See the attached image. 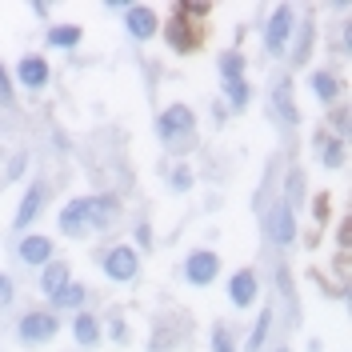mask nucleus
<instances>
[{
    "label": "nucleus",
    "instance_id": "nucleus-17",
    "mask_svg": "<svg viewBox=\"0 0 352 352\" xmlns=\"http://www.w3.org/2000/svg\"><path fill=\"white\" fill-rule=\"evenodd\" d=\"M312 88H316L320 100H336V96H340V80H336L332 72H316V76H312Z\"/></svg>",
    "mask_w": 352,
    "mask_h": 352
},
{
    "label": "nucleus",
    "instance_id": "nucleus-13",
    "mask_svg": "<svg viewBox=\"0 0 352 352\" xmlns=\"http://www.w3.org/2000/svg\"><path fill=\"white\" fill-rule=\"evenodd\" d=\"M21 80L28 88H44L48 85V65H44L41 56H24L21 60Z\"/></svg>",
    "mask_w": 352,
    "mask_h": 352
},
{
    "label": "nucleus",
    "instance_id": "nucleus-11",
    "mask_svg": "<svg viewBox=\"0 0 352 352\" xmlns=\"http://www.w3.org/2000/svg\"><path fill=\"white\" fill-rule=\"evenodd\" d=\"M44 208V184H32L28 192H24V200H21V208H16V228H28L32 220H36V212Z\"/></svg>",
    "mask_w": 352,
    "mask_h": 352
},
{
    "label": "nucleus",
    "instance_id": "nucleus-30",
    "mask_svg": "<svg viewBox=\"0 0 352 352\" xmlns=\"http://www.w3.org/2000/svg\"><path fill=\"white\" fill-rule=\"evenodd\" d=\"M336 132H349V112H344V109L336 112Z\"/></svg>",
    "mask_w": 352,
    "mask_h": 352
},
{
    "label": "nucleus",
    "instance_id": "nucleus-27",
    "mask_svg": "<svg viewBox=\"0 0 352 352\" xmlns=\"http://www.w3.org/2000/svg\"><path fill=\"white\" fill-rule=\"evenodd\" d=\"M12 305V285H8V276L0 272V308H8Z\"/></svg>",
    "mask_w": 352,
    "mask_h": 352
},
{
    "label": "nucleus",
    "instance_id": "nucleus-14",
    "mask_svg": "<svg viewBox=\"0 0 352 352\" xmlns=\"http://www.w3.org/2000/svg\"><path fill=\"white\" fill-rule=\"evenodd\" d=\"M48 256H52V241H48V236H28V241L21 244L24 264H44Z\"/></svg>",
    "mask_w": 352,
    "mask_h": 352
},
{
    "label": "nucleus",
    "instance_id": "nucleus-19",
    "mask_svg": "<svg viewBox=\"0 0 352 352\" xmlns=\"http://www.w3.org/2000/svg\"><path fill=\"white\" fill-rule=\"evenodd\" d=\"M268 329H272V312L264 308L261 320H256V329H252V336H248V352H261V349H264V340H268Z\"/></svg>",
    "mask_w": 352,
    "mask_h": 352
},
{
    "label": "nucleus",
    "instance_id": "nucleus-22",
    "mask_svg": "<svg viewBox=\"0 0 352 352\" xmlns=\"http://www.w3.org/2000/svg\"><path fill=\"white\" fill-rule=\"evenodd\" d=\"M220 72H224V80H241L244 60L236 56V52H228V56H220Z\"/></svg>",
    "mask_w": 352,
    "mask_h": 352
},
{
    "label": "nucleus",
    "instance_id": "nucleus-1",
    "mask_svg": "<svg viewBox=\"0 0 352 352\" xmlns=\"http://www.w3.org/2000/svg\"><path fill=\"white\" fill-rule=\"evenodd\" d=\"M208 12V4H197V0H184V4H176V16L168 21V44H173L176 52H192L200 44V24H188V16H204Z\"/></svg>",
    "mask_w": 352,
    "mask_h": 352
},
{
    "label": "nucleus",
    "instance_id": "nucleus-5",
    "mask_svg": "<svg viewBox=\"0 0 352 352\" xmlns=\"http://www.w3.org/2000/svg\"><path fill=\"white\" fill-rule=\"evenodd\" d=\"M184 132H192V109L173 104L168 112H160V136H164V140H176V136H184Z\"/></svg>",
    "mask_w": 352,
    "mask_h": 352
},
{
    "label": "nucleus",
    "instance_id": "nucleus-8",
    "mask_svg": "<svg viewBox=\"0 0 352 352\" xmlns=\"http://www.w3.org/2000/svg\"><path fill=\"white\" fill-rule=\"evenodd\" d=\"M112 212H116V204L109 197H85V228H104V224H112Z\"/></svg>",
    "mask_w": 352,
    "mask_h": 352
},
{
    "label": "nucleus",
    "instance_id": "nucleus-2",
    "mask_svg": "<svg viewBox=\"0 0 352 352\" xmlns=\"http://www.w3.org/2000/svg\"><path fill=\"white\" fill-rule=\"evenodd\" d=\"M288 32H292V8H288V4H276V8H272V21H268V32H264V48H268L272 56L285 52Z\"/></svg>",
    "mask_w": 352,
    "mask_h": 352
},
{
    "label": "nucleus",
    "instance_id": "nucleus-24",
    "mask_svg": "<svg viewBox=\"0 0 352 352\" xmlns=\"http://www.w3.org/2000/svg\"><path fill=\"white\" fill-rule=\"evenodd\" d=\"M340 160H344V144H340V140H324V164H329V168H336V164H340Z\"/></svg>",
    "mask_w": 352,
    "mask_h": 352
},
{
    "label": "nucleus",
    "instance_id": "nucleus-9",
    "mask_svg": "<svg viewBox=\"0 0 352 352\" xmlns=\"http://www.w3.org/2000/svg\"><path fill=\"white\" fill-rule=\"evenodd\" d=\"M129 32L136 36V41H148L156 32V12L148 8V4H132L129 8Z\"/></svg>",
    "mask_w": 352,
    "mask_h": 352
},
{
    "label": "nucleus",
    "instance_id": "nucleus-4",
    "mask_svg": "<svg viewBox=\"0 0 352 352\" xmlns=\"http://www.w3.org/2000/svg\"><path fill=\"white\" fill-rule=\"evenodd\" d=\"M104 272H109L112 280H132L136 276V248H109L104 252Z\"/></svg>",
    "mask_w": 352,
    "mask_h": 352
},
{
    "label": "nucleus",
    "instance_id": "nucleus-29",
    "mask_svg": "<svg viewBox=\"0 0 352 352\" xmlns=\"http://www.w3.org/2000/svg\"><path fill=\"white\" fill-rule=\"evenodd\" d=\"M212 344H217V352H232V344H228V332H224V329L212 332Z\"/></svg>",
    "mask_w": 352,
    "mask_h": 352
},
{
    "label": "nucleus",
    "instance_id": "nucleus-15",
    "mask_svg": "<svg viewBox=\"0 0 352 352\" xmlns=\"http://www.w3.org/2000/svg\"><path fill=\"white\" fill-rule=\"evenodd\" d=\"M272 104H276V112L285 116L288 124H296V104H292V85H288V80H280V85H276V92H272Z\"/></svg>",
    "mask_w": 352,
    "mask_h": 352
},
{
    "label": "nucleus",
    "instance_id": "nucleus-6",
    "mask_svg": "<svg viewBox=\"0 0 352 352\" xmlns=\"http://www.w3.org/2000/svg\"><path fill=\"white\" fill-rule=\"evenodd\" d=\"M268 236L276 244L296 241V224H292V208H288V204H276V208L268 212Z\"/></svg>",
    "mask_w": 352,
    "mask_h": 352
},
{
    "label": "nucleus",
    "instance_id": "nucleus-23",
    "mask_svg": "<svg viewBox=\"0 0 352 352\" xmlns=\"http://www.w3.org/2000/svg\"><path fill=\"white\" fill-rule=\"evenodd\" d=\"M228 100H232V109H244V100H248V85H244V80H228Z\"/></svg>",
    "mask_w": 352,
    "mask_h": 352
},
{
    "label": "nucleus",
    "instance_id": "nucleus-3",
    "mask_svg": "<svg viewBox=\"0 0 352 352\" xmlns=\"http://www.w3.org/2000/svg\"><path fill=\"white\" fill-rule=\"evenodd\" d=\"M217 272H220V261H217V252H208V248H200V252H192V256L184 261L188 285H208Z\"/></svg>",
    "mask_w": 352,
    "mask_h": 352
},
{
    "label": "nucleus",
    "instance_id": "nucleus-18",
    "mask_svg": "<svg viewBox=\"0 0 352 352\" xmlns=\"http://www.w3.org/2000/svg\"><path fill=\"white\" fill-rule=\"evenodd\" d=\"M72 332H76V340H80V344H96V336H100V329H96V320H92V316H85V312H80V316H76V320H72Z\"/></svg>",
    "mask_w": 352,
    "mask_h": 352
},
{
    "label": "nucleus",
    "instance_id": "nucleus-10",
    "mask_svg": "<svg viewBox=\"0 0 352 352\" xmlns=\"http://www.w3.org/2000/svg\"><path fill=\"white\" fill-rule=\"evenodd\" d=\"M228 296H232L236 308H248L252 300H256V276H252L248 268H241V272L232 276V285H228Z\"/></svg>",
    "mask_w": 352,
    "mask_h": 352
},
{
    "label": "nucleus",
    "instance_id": "nucleus-26",
    "mask_svg": "<svg viewBox=\"0 0 352 352\" xmlns=\"http://www.w3.org/2000/svg\"><path fill=\"white\" fill-rule=\"evenodd\" d=\"M0 100H4V104L12 100V80H8V72H4V65H0Z\"/></svg>",
    "mask_w": 352,
    "mask_h": 352
},
{
    "label": "nucleus",
    "instance_id": "nucleus-28",
    "mask_svg": "<svg viewBox=\"0 0 352 352\" xmlns=\"http://www.w3.org/2000/svg\"><path fill=\"white\" fill-rule=\"evenodd\" d=\"M173 184H176V192H184V188H188V184H192V176H188V168H176Z\"/></svg>",
    "mask_w": 352,
    "mask_h": 352
},
{
    "label": "nucleus",
    "instance_id": "nucleus-7",
    "mask_svg": "<svg viewBox=\"0 0 352 352\" xmlns=\"http://www.w3.org/2000/svg\"><path fill=\"white\" fill-rule=\"evenodd\" d=\"M52 332H56V316H48V312H28L21 320V340H28V344L48 340Z\"/></svg>",
    "mask_w": 352,
    "mask_h": 352
},
{
    "label": "nucleus",
    "instance_id": "nucleus-25",
    "mask_svg": "<svg viewBox=\"0 0 352 352\" xmlns=\"http://www.w3.org/2000/svg\"><path fill=\"white\" fill-rule=\"evenodd\" d=\"M308 44H312V28L305 24V32H300V44H296V65H300V60L308 56Z\"/></svg>",
    "mask_w": 352,
    "mask_h": 352
},
{
    "label": "nucleus",
    "instance_id": "nucleus-16",
    "mask_svg": "<svg viewBox=\"0 0 352 352\" xmlns=\"http://www.w3.org/2000/svg\"><path fill=\"white\" fill-rule=\"evenodd\" d=\"M65 285H68V264H48L44 276H41V288L48 292V296H56Z\"/></svg>",
    "mask_w": 352,
    "mask_h": 352
},
{
    "label": "nucleus",
    "instance_id": "nucleus-21",
    "mask_svg": "<svg viewBox=\"0 0 352 352\" xmlns=\"http://www.w3.org/2000/svg\"><path fill=\"white\" fill-rule=\"evenodd\" d=\"M52 305H56V308H76V305H85V288H80V285H65L56 296H52Z\"/></svg>",
    "mask_w": 352,
    "mask_h": 352
},
{
    "label": "nucleus",
    "instance_id": "nucleus-12",
    "mask_svg": "<svg viewBox=\"0 0 352 352\" xmlns=\"http://www.w3.org/2000/svg\"><path fill=\"white\" fill-rule=\"evenodd\" d=\"M60 232H68V236H85V200H72V204H65L60 208Z\"/></svg>",
    "mask_w": 352,
    "mask_h": 352
},
{
    "label": "nucleus",
    "instance_id": "nucleus-20",
    "mask_svg": "<svg viewBox=\"0 0 352 352\" xmlns=\"http://www.w3.org/2000/svg\"><path fill=\"white\" fill-rule=\"evenodd\" d=\"M76 41H80V28L76 24H60V28L48 32V44H56V48H72Z\"/></svg>",
    "mask_w": 352,
    "mask_h": 352
},
{
    "label": "nucleus",
    "instance_id": "nucleus-31",
    "mask_svg": "<svg viewBox=\"0 0 352 352\" xmlns=\"http://www.w3.org/2000/svg\"><path fill=\"white\" fill-rule=\"evenodd\" d=\"M280 352H288V349H280Z\"/></svg>",
    "mask_w": 352,
    "mask_h": 352
}]
</instances>
